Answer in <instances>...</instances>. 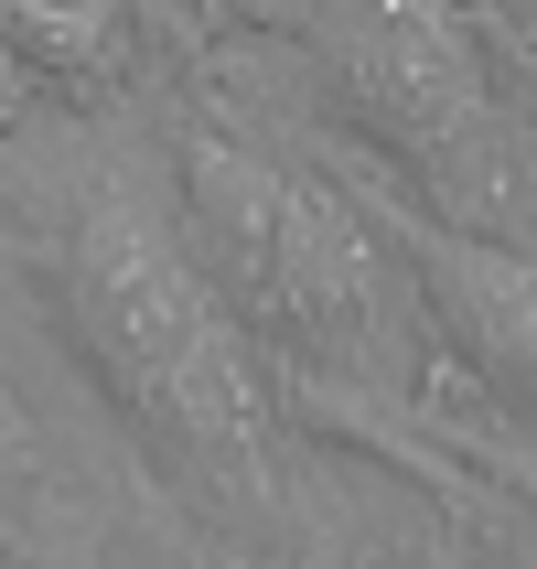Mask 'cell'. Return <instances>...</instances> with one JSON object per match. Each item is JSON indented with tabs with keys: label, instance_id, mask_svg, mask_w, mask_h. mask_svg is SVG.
Wrapping results in <instances>:
<instances>
[{
	"label": "cell",
	"instance_id": "6",
	"mask_svg": "<svg viewBox=\"0 0 537 569\" xmlns=\"http://www.w3.org/2000/svg\"><path fill=\"white\" fill-rule=\"evenodd\" d=\"M484 462H495V473H506L516 495H537V451H484Z\"/></svg>",
	"mask_w": 537,
	"mask_h": 569
},
{
	"label": "cell",
	"instance_id": "3",
	"mask_svg": "<svg viewBox=\"0 0 537 569\" xmlns=\"http://www.w3.org/2000/svg\"><path fill=\"white\" fill-rule=\"evenodd\" d=\"M345 76L430 161L484 140V76H474V43H463V22L441 0H355L345 11Z\"/></svg>",
	"mask_w": 537,
	"mask_h": 569
},
{
	"label": "cell",
	"instance_id": "5",
	"mask_svg": "<svg viewBox=\"0 0 537 569\" xmlns=\"http://www.w3.org/2000/svg\"><path fill=\"white\" fill-rule=\"evenodd\" d=\"M0 22L22 32L43 64H97L119 43V0H0Z\"/></svg>",
	"mask_w": 537,
	"mask_h": 569
},
{
	"label": "cell",
	"instance_id": "2",
	"mask_svg": "<svg viewBox=\"0 0 537 569\" xmlns=\"http://www.w3.org/2000/svg\"><path fill=\"white\" fill-rule=\"evenodd\" d=\"M193 204H205V248L269 322H290L322 355H366L377 333V248L355 237L334 193L290 183L269 161L205 140L193 151Z\"/></svg>",
	"mask_w": 537,
	"mask_h": 569
},
{
	"label": "cell",
	"instance_id": "4",
	"mask_svg": "<svg viewBox=\"0 0 537 569\" xmlns=\"http://www.w3.org/2000/svg\"><path fill=\"white\" fill-rule=\"evenodd\" d=\"M419 280L441 301V322L474 345L484 377H506L537 409V258L527 248H474V237H409Z\"/></svg>",
	"mask_w": 537,
	"mask_h": 569
},
{
	"label": "cell",
	"instance_id": "8",
	"mask_svg": "<svg viewBox=\"0 0 537 569\" xmlns=\"http://www.w3.org/2000/svg\"><path fill=\"white\" fill-rule=\"evenodd\" d=\"M0 462H11V419H0Z\"/></svg>",
	"mask_w": 537,
	"mask_h": 569
},
{
	"label": "cell",
	"instance_id": "7",
	"mask_svg": "<svg viewBox=\"0 0 537 569\" xmlns=\"http://www.w3.org/2000/svg\"><path fill=\"white\" fill-rule=\"evenodd\" d=\"M0 108H11V54H0Z\"/></svg>",
	"mask_w": 537,
	"mask_h": 569
},
{
	"label": "cell",
	"instance_id": "1",
	"mask_svg": "<svg viewBox=\"0 0 537 569\" xmlns=\"http://www.w3.org/2000/svg\"><path fill=\"white\" fill-rule=\"evenodd\" d=\"M64 301H76V333L108 366V387L161 441L193 451L226 483H258V430H269L258 419V377L216 312L205 258L172 237L161 204L97 193L76 216V248H64Z\"/></svg>",
	"mask_w": 537,
	"mask_h": 569
}]
</instances>
